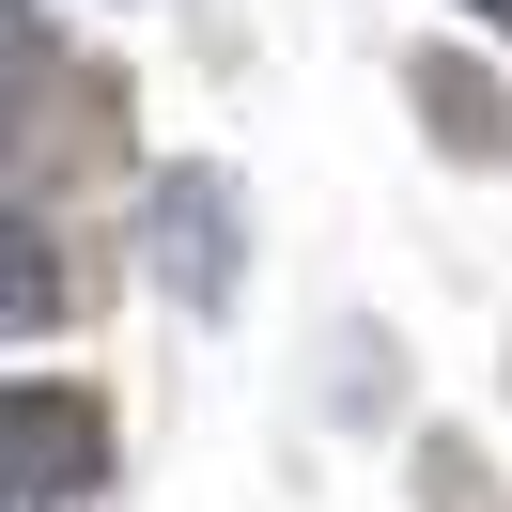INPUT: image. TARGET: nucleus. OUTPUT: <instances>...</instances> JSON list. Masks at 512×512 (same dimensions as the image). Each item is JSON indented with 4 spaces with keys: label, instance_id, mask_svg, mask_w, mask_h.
I'll list each match as a JSON object with an SVG mask.
<instances>
[{
    "label": "nucleus",
    "instance_id": "3",
    "mask_svg": "<svg viewBox=\"0 0 512 512\" xmlns=\"http://www.w3.org/2000/svg\"><path fill=\"white\" fill-rule=\"evenodd\" d=\"M404 78H419V109H435L450 156H497V140H512V94H497L481 63H450V47H435V63H404Z\"/></svg>",
    "mask_w": 512,
    "mask_h": 512
},
{
    "label": "nucleus",
    "instance_id": "6",
    "mask_svg": "<svg viewBox=\"0 0 512 512\" xmlns=\"http://www.w3.org/2000/svg\"><path fill=\"white\" fill-rule=\"evenodd\" d=\"M16 63H32V32H16V0H0V78H16Z\"/></svg>",
    "mask_w": 512,
    "mask_h": 512
},
{
    "label": "nucleus",
    "instance_id": "1",
    "mask_svg": "<svg viewBox=\"0 0 512 512\" xmlns=\"http://www.w3.org/2000/svg\"><path fill=\"white\" fill-rule=\"evenodd\" d=\"M109 125H125V94L94 63H16V94H0V202H47L78 171H109Z\"/></svg>",
    "mask_w": 512,
    "mask_h": 512
},
{
    "label": "nucleus",
    "instance_id": "4",
    "mask_svg": "<svg viewBox=\"0 0 512 512\" xmlns=\"http://www.w3.org/2000/svg\"><path fill=\"white\" fill-rule=\"evenodd\" d=\"M171 280L218 295V187H171Z\"/></svg>",
    "mask_w": 512,
    "mask_h": 512
},
{
    "label": "nucleus",
    "instance_id": "5",
    "mask_svg": "<svg viewBox=\"0 0 512 512\" xmlns=\"http://www.w3.org/2000/svg\"><path fill=\"white\" fill-rule=\"evenodd\" d=\"M63 311V264H32V233H0V326H47Z\"/></svg>",
    "mask_w": 512,
    "mask_h": 512
},
{
    "label": "nucleus",
    "instance_id": "2",
    "mask_svg": "<svg viewBox=\"0 0 512 512\" xmlns=\"http://www.w3.org/2000/svg\"><path fill=\"white\" fill-rule=\"evenodd\" d=\"M94 481H109L94 388H0V512H78Z\"/></svg>",
    "mask_w": 512,
    "mask_h": 512
},
{
    "label": "nucleus",
    "instance_id": "7",
    "mask_svg": "<svg viewBox=\"0 0 512 512\" xmlns=\"http://www.w3.org/2000/svg\"><path fill=\"white\" fill-rule=\"evenodd\" d=\"M466 16H497V32H512V0H466Z\"/></svg>",
    "mask_w": 512,
    "mask_h": 512
}]
</instances>
